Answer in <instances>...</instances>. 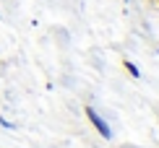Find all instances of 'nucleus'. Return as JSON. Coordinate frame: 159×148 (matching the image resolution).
<instances>
[{"label":"nucleus","instance_id":"obj_4","mask_svg":"<svg viewBox=\"0 0 159 148\" xmlns=\"http://www.w3.org/2000/svg\"><path fill=\"white\" fill-rule=\"evenodd\" d=\"M157 3H159V0H157Z\"/></svg>","mask_w":159,"mask_h":148},{"label":"nucleus","instance_id":"obj_1","mask_svg":"<svg viewBox=\"0 0 159 148\" xmlns=\"http://www.w3.org/2000/svg\"><path fill=\"white\" fill-rule=\"evenodd\" d=\"M86 120L91 122V127H94V130H97L104 140H112V127L107 125V120H104L102 114L94 109V107H86Z\"/></svg>","mask_w":159,"mask_h":148},{"label":"nucleus","instance_id":"obj_2","mask_svg":"<svg viewBox=\"0 0 159 148\" xmlns=\"http://www.w3.org/2000/svg\"><path fill=\"white\" fill-rule=\"evenodd\" d=\"M123 68L128 70V76H130V78H136V81L141 78V70H138V65H136V63H130V60H123Z\"/></svg>","mask_w":159,"mask_h":148},{"label":"nucleus","instance_id":"obj_3","mask_svg":"<svg viewBox=\"0 0 159 148\" xmlns=\"http://www.w3.org/2000/svg\"><path fill=\"white\" fill-rule=\"evenodd\" d=\"M0 125H3L5 130H11V127H13V125H11V122H8V120H5V117H0Z\"/></svg>","mask_w":159,"mask_h":148}]
</instances>
